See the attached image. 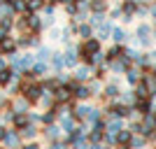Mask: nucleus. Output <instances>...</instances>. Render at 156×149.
<instances>
[{
	"mask_svg": "<svg viewBox=\"0 0 156 149\" xmlns=\"http://www.w3.org/2000/svg\"><path fill=\"white\" fill-rule=\"evenodd\" d=\"M42 93H44V91H42V84H40L37 79H23V82H21V96L26 98L30 105H37Z\"/></svg>",
	"mask_w": 156,
	"mask_h": 149,
	"instance_id": "nucleus-1",
	"label": "nucleus"
},
{
	"mask_svg": "<svg viewBox=\"0 0 156 149\" xmlns=\"http://www.w3.org/2000/svg\"><path fill=\"white\" fill-rule=\"evenodd\" d=\"M151 30L154 28L149 26V23H140L137 26V30H135V40H137V44H142V47H149L151 44Z\"/></svg>",
	"mask_w": 156,
	"mask_h": 149,
	"instance_id": "nucleus-2",
	"label": "nucleus"
},
{
	"mask_svg": "<svg viewBox=\"0 0 156 149\" xmlns=\"http://www.w3.org/2000/svg\"><path fill=\"white\" fill-rule=\"evenodd\" d=\"M91 75H93V68L91 65H86V63H82V65H77L75 68V82H79V84H86L89 79H91Z\"/></svg>",
	"mask_w": 156,
	"mask_h": 149,
	"instance_id": "nucleus-3",
	"label": "nucleus"
},
{
	"mask_svg": "<svg viewBox=\"0 0 156 149\" xmlns=\"http://www.w3.org/2000/svg\"><path fill=\"white\" fill-rule=\"evenodd\" d=\"M63 63H65V68H68V70H75V68L82 63V61H79L77 49H70V47H68V49L63 51Z\"/></svg>",
	"mask_w": 156,
	"mask_h": 149,
	"instance_id": "nucleus-4",
	"label": "nucleus"
},
{
	"mask_svg": "<svg viewBox=\"0 0 156 149\" xmlns=\"http://www.w3.org/2000/svg\"><path fill=\"white\" fill-rule=\"evenodd\" d=\"M140 82L147 86L149 96L154 98V96H156V72H154V70H142V79H140Z\"/></svg>",
	"mask_w": 156,
	"mask_h": 149,
	"instance_id": "nucleus-5",
	"label": "nucleus"
},
{
	"mask_svg": "<svg viewBox=\"0 0 156 149\" xmlns=\"http://www.w3.org/2000/svg\"><path fill=\"white\" fill-rule=\"evenodd\" d=\"M77 123H79V121L72 117V114H61V117H58V126L63 128L65 135H68V133H72V130L77 128Z\"/></svg>",
	"mask_w": 156,
	"mask_h": 149,
	"instance_id": "nucleus-6",
	"label": "nucleus"
},
{
	"mask_svg": "<svg viewBox=\"0 0 156 149\" xmlns=\"http://www.w3.org/2000/svg\"><path fill=\"white\" fill-rule=\"evenodd\" d=\"M72 98H75V100H79V103H84V100H89V98H91V91H89V86H86V84L75 82V86H72Z\"/></svg>",
	"mask_w": 156,
	"mask_h": 149,
	"instance_id": "nucleus-7",
	"label": "nucleus"
},
{
	"mask_svg": "<svg viewBox=\"0 0 156 149\" xmlns=\"http://www.w3.org/2000/svg\"><path fill=\"white\" fill-rule=\"evenodd\" d=\"M100 96L105 98V100H119V96H121V91H119V84L117 82H110V84L103 86V93Z\"/></svg>",
	"mask_w": 156,
	"mask_h": 149,
	"instance_id": "nucleus-8",
	"label": "nucleus"
},
{
	"mask_svg": "<svg viewBox=\"0 0 156 149\" xmlns=\"http://www.w3.org/2000/svg\"><path fill=\"white\" fill-rule=\"evenodd\" d=\"M30 123V117H28V112H14L12 114V128L14 130H21L23 126Z\"/></svg>",
	"mask_w": 156,
	"mask_h": 149,
	"instance_id": "nucleus-9",
	"label": "nucleus"
},
{
	"mask_svg": "<svg viewBox=\"0 0 156 149\" xmlns=\"http://www.w3.org/2000/svg\"><path fill=\"white\" fill-rule=\"evenodd\" d=\"M61 135H63V128H61L58 123H49V126H44V137H47V140H51V142H58Z\"/></svg>",
	"mask_w": 156,
	"mask_h": 149,
	"instance_id": "nucleus-10",
	"label": "nucleus"
},
{
	"mask_svg": "<svg viewBox=\"0 0 156 149\" xmlns=\"http://www.w3.org/2000/svg\"><path fill=\"white\" fill-rule=\"evenodd\" d=\"M28 14V12H26ZM42 19H40L37 16V12L35 14H28V33H33V35H40V33H42Z\"/></svg>",
	"mask_w": 156,
	"mask_h": 149,
	"instance_id": "nucleus-11",
	"label": "nucleus"
},
{
	"mask_svg": "<svg viewBox=\"0 0 156 149\" xmlns=\"http://www.w3.org/2000/svg\"><path fill=\"white\" fill-rule=\"evenodd\" d=\"M124 75H126V82H128L130 86H135L137 82L142 79V70H140L137 65H128V70H126Z\"/></svg>",
	"mask_w": 156,
	"mask_h": 149,
	"instance_id": "nucleus-12",
	"label": "nucleus"
},
{
	"mask_svg": "<svg viewBox=\"0 0 156 149\" xmlns=\"http://www.w3.org/2000/svg\"><path fill=\"white\" fill-rule=\"evenodd\" d=\"M89 112H91V105L82 103V105H75V110H72V117L77 119L79 123H86V117H89Z\"/></svg>",
	"mask_w": 156,
	"mask_h": 149,
	"instance_id": "nucleus-13",
	"label": "nucleus"
},
{
	"mask_svg": "<svg viewBox=\"0 0 156 149\" xmlns=\"http://www.w3.org/2000/svg\"><path fill=\"white\" fill-rule=\"evenodd\" d=\"M124 128V119H105V133L107 135H117Z\"/></svg>",
	"mask_w": 156,
	"mask_h": 149,
	"instance_id": "nucleus-14",
	"label": "nucleus"
},
{
	"mask_svg": "<svg viewBox=\"0 0 156 149\" xmlns=\"http://www.w3.org/2000/svg\"><path fill=\"white\" fill-rule=\"evenodd\" d=\"M2 142H5L7 147H12V149H19V147H21V135H19V130L9 128V130H7V135H5V140H2Z\"/></svg>",
	"mask_w": 156,
	"mask_h": 149,
	"instance_id": "nucleus-15",
	"label": "nucleus"
},
{
	"mask_svg": "<svg viewBox=\"0 0 156 149\" xmlns=\"http://www.w3.org/2000/svg\"><path fill=\"white\" fill-rule=\"evenodd\" d=\"M9 107H12V112H30V103H28V100L21 96V93L14 98L12 103H9Z\"/></svg>",
	"mask_w": 156,
	"mask_h": 149,
	"instance_id": "nucleus-16",
	"label": "nucleus"
},
{
	"mask_svg": "<svg viewBox=\"0 0 156 149\" xmlns=\"http://www.w3.org/2000/svg\"><path fill=\"white\" fill-rule=\"evenodd\" d=\"M112 21H103L100 26H96V37L103 42V40H107V37H112Z\"/></svg>",
	"mask_w": 156,
	"mask_h": 149,
	"instance_id": "nucleus-17",
	"label": "nucleus"
},
{
	"mask_svg": "<svg viewBox=\"0 0 156 149\" xmlns=\"http://www.w3.org/2000/svg\"><path fill=\"white\" fill-rule=\"evenodd\" d=\"M124 51H126V47H124V44H114V47H110V49L105 51V63H110V61H114V59H121V56H124Z\"/></svg>",
	"mask_w": 156,
	"mask_h": 149,
	"instance_id": "nucleus-18",
	"label": "nucleus"
},
{
	"mask_svg": "<svg viewBox=\"0 0 156 149\" xmlns=\"http://www.w3.org/2000/svg\"><path fill=\"white\" fill-rule=\"evenodd\" d=\"M19 135H21V140H35V137H37V126L30 121L28 126H23V128L19 130Z\"/></svg>",
	"mask_w": 156,
	"mask_h": 149,
	"instance_id": "nucleus-19",
	"label": "nucleus"
},
{
	"mask_svg": "<svg viewBox=\"0 0 156 149\" xmlns=\"http://www.w3.org/2000/svg\"><path fill=\"white\" fill-rule=\"evenodd\" d=\"M77 35L82 40L93 37V26H91V23H86V21H84V23H77Z\"/></svg>",
	"mask_w": 156,
	"mask_h": 149,
	"instance_id": "nucleus-20",
	"label": "nucleus"
},
{
	"mask_svg": "<svg viewBox=\"0 0 156 149\" xmlns=\"http://www.w3.org/2000/svg\"><path fill=\"white\" fill-rule=\"evenodd\" d=\"M112 40H114V44H124L126 40H128V33L124 30V28H112Z\"/></svg>",
	"mask_w": 156,
	"mask_h": 149,
	"instance_id": "nucleus-21",
	"label": "nucleus"
},
{
	"mask_svg": "<svg viewBox=\"0 0 156 149\" xmlns=\"http://www.w3.org/2000/svg\"><path fill=\"white\" fill-rule=\"evenodd\" d=\"M130 140H133V130L130 128H121L117 133V144H130Z\"/></svg>",
	"mask_w": 156,
	"mask_h": 149,
	"instance_id": "nucleus-22",
	"label": "nucleus"
},
{
	"mask_svg": "<svg viewBox=\"0 0 156 149\" xmlns=\"http://www.w3.org/2000/svg\"><path fill=\"white\" fill-rule=\"evenodd\" d=\"M51 49H49V47H40L37 49V54H35V59L40 61V63H49V61H51Z\"/></svg>",
	"mask_w": 156,
	"mask_h": 149,
	"instance_id": "nucleus-23",
	"label": "nucleus"
},
{
	"mask_svg": "<svg viewBox=\"0 0 156 149\" xmlns=\"http://www.w3.org/2000/svg\"><path fill=\"white\" fill-rule=\"evenodd\" d=\"M147 137L144 135H137V133H133V140H130V149H142V147H147Z\"/></svg>",
	"mask_w": 156,
	"mask_h": 149,
	"instance_id": "nucleus-24",
	"label": "nucleus"
},
{
	"mask_svg": "<svg viewBox=\"0 0 156 149\" xmlns=\"http://www.w3.org/2000/svg\"><path fill=\"white\" fill-rule=\"evenodd\" d=\"M26 5H28V14H35L44 7V0H26Z\"/></svg>",
	"mask_w": 156,
	"mask_h": 149,
	"instance_id": "nucleus-25",
	"label": "nucleus"
},
{
	"mask_svg": "<svg viewBox=\"0 0 156 149\" xmlns=\"http://www.w3.org/2000/svg\"><path fill=\"white\" fill-rule=\"evenodd\" d=\"M14 9V14H26L28 12V5H26V0H14V2H9Z\"/></svg>",
	"mask_w": 156,
	"mask_h": 149,
	"instance_id": "nucleus-26",
	"label": "nucleus"
},
{
	"mask_svg": "<svg viewBox=\"0 0 156 149\" xmlns=\"http://www.w3.org/2000/svg\"><path fill=\"white\" fill-rule=\"evenodd\" d=\"M91 12H107V0H91Z\"/></svg>",
	"mask_w": 156,
	"mask_h": 149,
	"instance_id": "nucleus-27",
	"label": "nucleus"
},
{
	"mask_svg": "<svg viewBox=\"0 0 156 149\" xmlns=\"http://www.w3.org/2000/svg\"><path fill=\"white\" fill-rule=\"evenodd\" d=\"M49 63L54 65V70H63L65 68V63H63V54H51V61H49Z\"/></svg>",
	"mask_w": 156,
	"mask_h": 149,
	"instance_id": "nucleus-28",
	"label": "nucleus"
},
{
	"mask_svg": "<svg viewBox=\"0 0 156 149\" xmlns=\"http://www.w3.org/2000/svg\"><path fill=\"white\" fill-rule=\"evenodd\" d=\"M103 21H107V19H105V14H100V12H91V14H89V23H91L93 28L100 26Z\"/></svg>",
	"mask_w": 156,
	"mask_h": 149,
	"instance_id": "nucleus-29",
	"label": "nucleus"
},
{
	"mask_svg": "<svg viewBox=\"0 0 156 149\" xmlns=\"http://www.w3.org/2000/svg\"><path fill=\"white\" fill-rule=\"evenodd\" d=\"M100 114H103V112L98 110V107H91V112H89V117H86V121L91 123V126H93V123H98V121H103V119H100Z\"/></svg>",
	"mask_w": 156,
	"mask_h": 149,
	"instance_id": "nucleus-30",
	"label": "nucleus"
},
{
	"mask_svg": "<svg viewBox=\"0 0 156 149\" xmlns=\"http://www.w3.org/2000/svg\"><path fill=\"white\" fill-rule=\"evenodd\" d=\"M65 14H68V16H75V14H77V2H68V5H65Z\"/></svg>",
	"mask_w": 156,
	"mask_h": 149,
	"instance_id": "nucleus-31",
	"label": "nucleus"
},
{
	"mask_svg": "<svg viewBox=\"0 0 156 149\" xmlns=\"http://www.w3.org/2000/svg\"><path fill=\"white\" fill-rule=\"evenodd\" d=\"M19 149H42V147H40V144H37V142H35V140H26V142L21 144V147H19Z\"/></svg>",
	"mask_w": 156,
	"mask_h": 149,
	"instance_id": "nucleus-32",
	"label": "nucleus"
},
{
	"mask_svg": "<svg viewBox=\"0 0 156 149\" xmlns=\"http://www.w3.org/2000/svg\"><path fill=\"white\" fill-rule=\"evenodd\" d=\"M110 16H112V19H121V16H124V12H121V7H114V9L110 12Z\"/></svg>",
	"mask_w": 156,
	"mask_h": 149,
	"instance_id": "nucleus-33",
	"label": "nucleus"
},
{
	"mask_svg": "<svg viewBox=\"0 0 156 149\" xmlns=\"http://www.w3.org/2000/svg\"><path fill=\"white\" fill-rule=\"evenodd\" d=\"M72 149H89V140H84V142H77V144H72Z\"/></svg>",
	"mask_w": 156,
	"mask_h": 149,
	"instance_id": "nucleus-34",
	"label": "nucleus"
},
{
	"mask_svg": "<svg viewBox=\"0 0 156 149\" xmlns=\"http://www.w3.org/2000/svg\"><path fill=\"white\" fill-rule=\"evenodd\" d=\"M7 105H9V100H7V96L0 91V107H7Z\"/></svg>",
	"mask_w": 156,
	"mask_h": 149,
	"instance_id": "nucleus-35",
	"label": "nucleus"
},
{
	"mask_svg": "<svg viewBox=\"0 0 156 149\" xmlns=\"http://www.w3.org/2000/svg\"><path fill=\"white\" fill-rule=\"evenodd\" d=\"M65 147H68V144L58 140V142H51V147H49V149H65Z\"/></svg>",
	"mask_w": 156,
	"mask_h": 149,
	"instance_id": "nucleus-36",
	"label": "nucleus"
},
{
	"mask_svg": "<svg viewBox=\"0 0 156 149\" xmlns=\"http://www.w3.org/2000/svg\"><path fill=\"white\" fill-rule=\"evenodd\" d=\"M7 130H9V128H5V126H0V142H2V140H5V135H7Z\"/></svg>",
	"mask_w": 156,
	"mask_h": 149,
	"instance_id": "nucleus-37",
	"label": "nucleus"
},
{
	"mask_svg": "<svg viewBox=\"0 0 156 149\" xmlns=\"http://www.w3.org/2000/svg\"><path fill=\"white\" fill-rule=\"evenodd\" d=\"M5 68H9V65H7V61H5V56H0V70H5Z\"/></svg>",
	"mask_w": 156,
	"mask_h": 149,
	"instance_id": "nucleus-38",
	"label": "nucleus"
},
{
	"mask_svg": "<svg viewBox=\"0 0 156 149\" xmlns=\"http://www.w3.org/2000/svg\"><path fill=\"white\" fill-rule=\"evenodd\" d=\"M149 14H151V19L156 21V5H151V7H149Z\"/></svg>",
	"mask_w": 156,
	"mask_h": 149,
	"instance_id": "nucleus-39",
	"label": "nucleus"
},
{
	"mask_svg": "<svg viewBox=\"0 0 156 149\" xmlns=\"http://www.w3.org/2000/svg\"><path fill=\"white\" fill-rule=\"evenodd\" d=\"M58 35H61L58 30H51V33H49V37H51V40H58Z\"/></svg>",
	"mask_w": 156,
	"mask_h": 149,
	"instance_id": "nucleus-40",
	"label": "nucleus"
},
{
	"mask_svg": "<svg viewBox=\"0 0 156 149\" xmlns=\"http://www.w3.org/2000/svg\"><path fill=\"white\" fill-rule=\"evenodd\" d=\"M0 5H7V0H0Z\"/></svg>",
	"mask_w": 156,
	"mask_h": 149,
	"instance_id": "nucleus-41",
	"label": "nucleus"
},
{
	"mask_svg": "<svg viewBox=\"0 0 156 149\" xmlns=\"http://www.w3.org/2000/svg\"><path fill=\"white\" fill-rule=\"evenodd\" d=\"M140 2H144V5H147V2H151V0H140Z\"/></svg>",
	"mask_w": 156,
	"mask_h": 149,
	"instance_id": "nucleus-42",
	"label": "nucleus"
},
{
	"mask_svg": "<svg viewBox=\"0 0 156 149\" xmlns=\"http://www.w3.org/2000/svg\"><path fill=\"white\" fill-rule=\"evenodd\" d=\"M72 2H84V0H72Z\"/></svg>",
	"mask_w": 156,
	"mask_h": 149,
	"instance_id": "nucleus-43",
	"label": "nucleus"
},
{
	"mask_svg": "<svg viewBox=\"0 0 156 149\" xmlns=\"http://www.w3.org/2000/svg\"><path fill=\"white\" fill-rule=\"evenodd\" d=\"M154 5H156V0H154Z\"/></svg>",
	"mask_w": 156,
	"mask_h": 149,
	"instance_id": "nucleus-44",
	"label": "nucleus"
},
{
	"mask_svg": "<svg viewBox=\"0 0 156 149\" xmlns=\"http://www.w3.org/2000/svg\"><path fill=\"white\" fill-rule=\"evenodd\" d=\"M7 149H12V147H7Z\"/></svg>",
	"mask_w": 156,
	"mask_h": 149,
	"instance_id": "nucleus-45",
	"label": "nucleus"
},
{
	"mask_svg": "<svg viewBox=\"0 0 156 149\" xmlns=\"http://www.w3.org/2000/svg\"><path fill=\"white\" fill-rule=\"evenodd\" d=\"M0 56H2V54H0Z\"/></svg>",
	"mask_w": 156,
	"mask_h": 149,
	"instance_id": "nucleus-46",
	"label": "nucleus"
},
{
	"mask_svg": "<svg viewBox=\"0 0 156 149\" xmlns=\"http://www.w3.org/2000/svg\"><path fill=\"white\" fill-rule=\"evenodd\" d=\"M44 2H47V0H44Z\"/></svg>",
	"mask_w": 156,
	"mask_h": 149,
	"instance_id": "nucleus-47",
	"label": "nucleus"
}]
</instances>
